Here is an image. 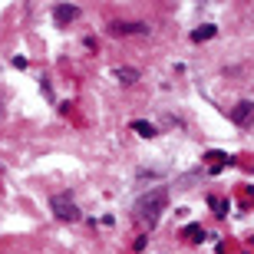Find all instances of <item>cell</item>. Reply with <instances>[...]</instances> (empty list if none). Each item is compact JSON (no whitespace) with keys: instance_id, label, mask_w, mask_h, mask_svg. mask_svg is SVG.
<instances>
[{"instance_id":"9c48e42d","label":"cell","mask_w":254,"mask_h":254,"mask_svg":"<svg viewBox=\"0 0 254 254\" xmlns=\"http://www.w3.org/2000/svg\"><path fill=\"white\" fill-rule=\"evenodd\" d=\"M116 79H123V83H139V69H126V66H119V69H113Z\"/></svg>"},{"instance_id":"3957f363","label":"cell","mask_w":254,"mask_h":254,"mask_svg":"<svg viewBox=\"0 0 254 254\" xmlns=\"http://www.w3.org/2000/svg\"><path fill=\"white\" fill-rule=\"evenodd\" d=\"M109 33L129 37V33H149V27H145V23H123V20H116V23H109Z\"/></svg>"},{"instance_id":"5b68a950","label":"cell","mask_w":254,"mask_h":254,"mask_svg":"<svg viewBox=\"0 0 254 254\" xmlns=\"http://www.w3.org/2000/svg\"><path fill=\"white\" fill-rule=\"evenodd\" d=\"M53 17H57V23H69V20L79 17V7H76V3H60V7L53 10Z\"/></svg>"},{"instance_id":"30bf717a","label":"cell","mask_w":254,"mask_h":254,"mask_svg":"<svg viewBox=\"0 0 254 254\" xmlns=\"http://www.w3.org/2000/svg\"><path fill=\"white\" fill-rule=\"evenodd\" d=\"M185 238H189V241H205V231L198 225H191V228H185Z\"/></svg>"},{"instance_id":"8992f818","label":"cell","mask_w":254,"mask_h":254,"mask_svg":"<svg viewBox=\"0 0 254 254\" xmlns=\"http://www.w3.org/2000/svg\"><path fill=\"white\" fill-rule=\"evenodd\" d=\"M215 33H218V27H215V23H205V27L191 30V40H195V43H205V40H211Z\"/></svg>"},{"instance_id":"6da1fadb","label":"cell","mask_w":254,"mask_h":254,"mask_svg":"<svg viewBox=\"0 0 254 254\" xmlns=\"http://www.w3.org/2000/svg\"><path fill=\"white\" fill-rule=\"evenodd\" d=\"M165 201H169V191L165 189H152V191H145V195H139V201H135V218H142V221L152 228L159 221Z\"/></svg>"},{"instance_id":"7a4b0ae2","label":"cell","mask_w":254,"mask_h":254,"mask_svg":"<svg viewBox=\"0 0 254 254\" xmlns=\"http://www.w3.org/2000/svg\"><path fill=\"white\" fill-rule=\"evenodd\" d=\"M50 208H53V215L57 218H63V221H79V205L73 201V195L69 191H60V195H53L50 198Z\"/></svg>"},{"instance_id":"52a82bcc","label":"cell","mask_w":254,"mask_h":254,"mask_svg":"<svg viewBox=\"0 0 254 254\" xmlns=\"http://www.w3.org/2000/svg\"><path fill=\"white\" fill-rule=\"evenodd\" d=\"M132 132L142 135V139H155V126L145 123V119H135V123H132Z\"/></svg>"},{"instance_id":"277c9868","label":"cell","mask_w":254,"mask_h":254,"mask_svg":"<svg viewBox=\"0 0 254 254\" xmlns=\"http://www.w3.org/2000/svg\"><path fill=\"white\" fill-rule=\"evenodd\" d=\"M231 119H235L238 126H251L254 123V103H238L235 113H231Z\"/></svg>"},{"instance_id":"ba28073f","label":"cell","mask_w":254,"mask_h":254,"mask_svg":"<svg viewBox=\"0 0 254 254\" xmlns=\"http://www.w3.org/2000/svg\"><path fill=\"white\" fill-rule=\"evenodd\" d=\"M208 208H211L218 218L228 215V201H225V198H218V195H208Z\"/></svg>"}]
</instances>
